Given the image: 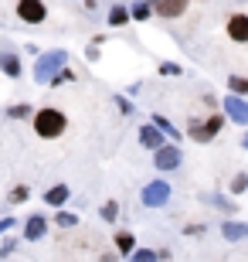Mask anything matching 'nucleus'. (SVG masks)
<instances>
[{"mask_svg": "<svg viewBox=\"0 0 248 262\" xmlns=\"http://www.w3.org/2000/svg\"><path fill=\"white\" fill-rule=\"evenodd\" d=\"M224 34H228L235 45H248V14H231L228 20H224Z\"/></svg>", "mask_w": 248, "mask_h": 262, "instance_id": "10", "label": "nucleus"}, {"mask_svg": "<svg viewBox=\"0 0 248 262\" xmlns=\"http://www.w3.org/2000/svg\"><path fill=\"white\" fill-rule=\"evenodd\" d=\"M10 225H17L14 218H10V214H7V218H0V235H4V232H10Z\"/></svg>", "mask_w": 248, "mask_h": 262, "instance_id": "30", "label": "nucleus"}, {"mask_svg": "<svg viewBox=\"0 0 248 262\" xmlns=\"http://www.w3.org/2000/svg\"><path fill=\"white\" fill-rule=\"evenodd\" d=\"M28 198H31V187H28V184H17L14 191H10V198H7V201H10V204H24Z\"/></svg>", "mask_w": 248, "mask_h": 262, "instance_id": "24", "label": "nucleus"}, {"mask_svg": "<svg viewBox=\"0 0 248 262\" xmlns=\"http://www.w3.org/2000/svg\"><path fill=\"white\" fill-rule=\"evenodd\" d=\"M184 164V154L177 143H163L160 150H153V167L156 170H177Z\"/></svg>", "mask_w": 248, "mask_h": 262, "instance_id": "5", "label": "nucleus"}, {"mask_svg": "<svg viewBox=\"0 0 248 262\" xmlns=\"http://www.w3.org/2000/svg\"><path fill=\"white\" fill-rule=\"evenodd\" d=\"M31 119H34V133H38L41 140H58V136L68 129V116L61 113V109H55V106L38 109Z\"/></svg>", "mask_w": 248, "mask_h": 262, "instance_id": "1", "label": "nucleus"}, {"mask_svg": "<svg viewBox=\"0 0 248 262\" xmlns=\"http://www.w3.org/2000/svg\"><path fill=\"white\" fill-rule=\"evenodd\" d=\"M221 106H224V116H228L231 123L248 126V99H245V96H235V92H228Z\"/></svg>", "mask_w": 248, "mask_h": 262, "instance_id": "7", "label": "nucleus"}, {"mask_svg": "<svg viewBox=\"0 0 248 262\" xmlns=\"http://www.w3.org/2000/svg\"><path fill=\"white\" fill-rule=\"evenodd\" d=\"M61 82H75V72H72V68H61V72H58V75L55 78H51V85H61Z\"/></svg>", "mask_w": 248, "mask_h": 262, "instance_id": "26", "label": "nucleus"}, {"mask_svg": "<svg viewBox=\"0 0 248 262\" xmlns=\"http://www.w3.org/2000/svg\"><path fill=\"white\" fill-rule=\"evenodd\" d=\"M44 232H48V218H44V214H31L28 222H24V238H28V242L44 238Z\"/></svg>", "mask_w": 248, "mask_h": 262, "instance_id": "11", "label": "nucleus"}, {"mask_svg": "<svg viewBox=\"0 0 248 262\" xmlns=\"http://www.w3.org/2000/svg\"><path fill=\"white\" fill-rule=\"evenodd\" d=\"M221 235H224V242H245V238H248V225L231 218V222L221 225Z\"/></svg>", "mask_w": 248, "mask_h": 262, "instance_id": "13", "label": "nucleus"}, {"mask_svg": "<svg viewBox=\"0 0 248 262\" xmlns=\"http://www.w3.org/2000/svg\"><path fill=\"white\" fill-rule=\"evenodd\" d=\"M241 146H245V150H248V129H245V136H241Z\"/></svg>", "mask_w": 248, "mask_h": 262, "instance_id": "32", "label": "nucleus"}, {"mask_svg": "<svg viewBox=\"0 0 248 262\" xmlns=\"http://www.w3.org/2000/svg\"><path fill=\"white\" fill-rule=\"evenodd\" d=\"M14 245H17V242H14V238H10V235H7V238L0 242V259H7V255L14 252Z\"/></svg>", "mask_w": 248, "mask_h": 262, "instance_id": "29", "label": "nucleus"}, {"mask_svg": "<svg viewBox=\"0 0 248 262\" xmlns=\"http://www.w3.org/2000/svg\"><path fill=\"white\" fill-rule=\"evenodd\" d=\"M17 17L24 24H44L48 20V4L44 0H17Z\"/></svg>", "mask_w": 248, "mask_h": 262, "instance_id": "4", "label": "nucleus"}, {"mask_svg": "<svg viewBox=\"0 0 248 262\" xmlns=\"http://www.w3.org/2000/svg\"><path fill=\"white\" fill-rule=\"evenodd\" d=\"M116 249H119L123 255H129V252H133V249H136L133 232H119V235H116Z\"/></svg>", "mask_w": 248, "mask_h": 262, "instance_id": "18", "label": "nucleus"}, {"mask_svg": "<svg viewBox=\"0 0 248 262\" xmlns=\"http://www.w3.org/2000/svg\"><path fill=\"white\" fill-rule=\"evenodd\" d=\"M140 143H143L146 150H160V146L167 143V136H163L160 129L150 123V126H140Z\"/></svg>", "mask_w": 248, "mask_h": 262, "instance_id": "12", "label": "nucleus"}, {"mask_svg": "<svg viewBox=\"0 0 248 262\" xmlns=\"http://www.w3.org/2000/svg\"><path fill=\"white\" fill-rule=\"evenodd\" d=\"M153 126L160 129L163 136H170L173 143H177V140H181V129L173 126V123H170V119H167V116H160V113H153Z\"/></svg>", "mask_w": 248, "mask_h": 262, "instance_id": "16", "label": "nucleus"}, {"mask_svg": "<svg viewBox=\"0 0 248 262\" xmlns=\"http://www.w3.org/2000/svg\"><path fill=\"white\" fill-rule=\"evenodd\" d=\"M105 20H109V28H123V24H129V7H123V4L116 0L112 10L105 14Z\"/></svg>", "mask_w": 248, "mask_h": 262, "instance_id": "15", "label": "nucleus"}, {"mask_svg": "<svg viewBox=\"0 0 248 262\" xmlns=\"http://www.w3.org/2000/svg\"><path fill=\"white\" fill-rule=\"evenodd\" d=\"M0 72H4L7 78H20V75H24V65H20V55H17L14 48H10L7 41L0 45Z\"/></svg>", "mask_w": 248, "mask_h": 262, "instance_id": "9", "label": "nucleus"}, {"mask_svg": "<svg viewBox=\"0 0 248 262\" xmlns=\"http://www.w3.org/2000/svg\"><path fill=\"white\" fill-rule=\"evenodd\" d=\"M150 7L156 17H167V20H177L187 14V7H191V0H150Z\"/></svg>", "mask_w": 248, "mask_h": 262, "instance_id": "8", "label": "nucleus"}, {"mask_svg": "<svg viewBox=\"0 0 248 262\" xmlns=\"http://www.w3.org/2000/svg\"><path fill=\"white\" fill-rule=\"evenodd\" d=\"M150 17H153L150 0H136V4H129V20H150Z\"/></svg>", "mask_w": 248, "mask_h": 262, "instance_id": "17", "label": "nucleus"}, {"mask_svg": "<svg viewBox=\"0 0 248 262\" xmlns=\"http://www.w3.org/2000/svg\"><path fill=\"white\" fill-rule=\"evenodd\" d=\"M221 129H224V116H218V113H214V116H208V119H191L187 133H191L197 143H211Z\"/></svg>", "mask_w": 248, "mask_h": 262, "instance_id": "3", "label": "nucleus"}, {"mask_svg": "<svg viewBox=\"0 0 248 262\" xmlns=\"http://www.w3.org/2000/svg\"><path fill=\"white\" fill-rule=\"evenodd\" d=\"M68 65V51L65 48H51V51H41L38 61H34V82L38 85H51V78Z\"/></svg>", "mask_w": 248, "mask_h": 262, "instance_id": "2", "label": "nucleus"}, {"mask_svg": "<svg viewBox=\"0 0 248 262\" xmlns=\"http://www.w3.org/2000/svg\"><path fill=\"white\" fill-rule=\"evenodd\" d=\"M116 109L129 116V113H133V102H129V99H126V96H116Z\"/></svg>", "mask_w": 248, "mask_h": 262, "instance_id": "28", "label": "nucleus"}, {"mask_svg": "<svg viewBox=\"0 0 248 262\" xmlns=\"http://www.w3.org/2000/svg\"><path fill=\"white\" fill-rule=\"evenodd\" d=\"M129 262H156V249H133Z\"/></svg>", "mask_w": 248, "mask_h": 262, "instance_id": "21", "label": "nucleus"}, {"mask_svg": "<svg viewBox=\"0 0 248 262\" xmlns=\"http://www.w3.org/2000/svg\"><path fill=\"white\" fill-rule=\"evenodd\" d=\"M181 72H184V68L177 65V61H163V65H160V75H181Z\"/></svg>", "mask_w": 248, "mask_h": 262, "instance_id": "27", "label": "nucleus"}, {"mask_svg": "<svg viewBox=\"0 0 248 262\" xmlns=\"http://www.w3.org/2000/svg\"><path fill=\"white\" fill-rule=\"evenodd\" d=\"M140 201H143L146 208H163V204L170 201V184H167V181H150V184H143Z\"/></svg>", "mask_w": 248, "mask_h": 262, "instance_id": "6", "label": "nucleus"}, {"mask_svg": "<svg viewBox=\"0 0 248 262\" xmlns=\"http://www.w3.org/2000/svg\"><path fill=\"white\" fill-rule=\"evenodd\" d=\"M99 214H102V222H109V225H112L116 218H119V204H116V201H105L102 208H99Z\"/></svg>", "mask_w": 248, "mask_h": 262, "instance_id": "23", "label": "nucleus"}, {"mask_svg": "<svg viewBox=\"0 0 248 262\" xmlns=\"http://www.w3.org/2000/svg\"><path fill=\"white\" fill-rule=\"evenodd\" d=\"M119 4H123V0H119Z\"/></svg>", "mask_w": 248, "mask_h": 262, "instance_id": "33", "label": "nucleus"}, {"mask_svg": "<svg viewBox=\"0 0 248 262\" xmlns=\"http://www.w3.org/2000/svg\"><path fill=\"white\" fill-rule=\"evenodd\" d=\"M34 116V109L28 106V102H17V106H7V119H28Z\"/></svg>", "mask_w": 248, "mask_h": 262, "instance_id": "19", "label": "nucleus"}, {"mask_svg": "<svg viewBox=\"0 0 248 262\" xmlns=\"http://www.w3.org/2000/svg\"><path fill=\"white\" fill-rule=\"evenodd\" d=\"M55 225H58V228H75V225H78V218H75L72 211H61V208H58V214H55Z\"/></svg>", "mask_w": 248, "mask_h": 262, "instance_id": "22", "label": "nucleus"}, {"mask_svg": "<svg viewBox=\"0 0 248 262\" xmlns=\"http://www.w3.org/2000/svg\"><path fill=\"white\" fill-rule=\"evenodd\" d=\"M72 198V191H68V184H55V187H48L44 191V201L51 204V208H61V204Z\"/></svg>", "mask_w": 248, "mask_h": 262, "instance_id": "14", "label": "nucleus"}, {"mask_svg": "<svg viewBox=\"0 0 248 262\" xmlns=\"http://www.w3.org/2000/svg\"><path fill=\"white\" fill-rule=\"evenodd\" d=\"M248 191V174H235L231 177V194H245Z\"/></svg>", "mask_w": 248, "mask_h": 262, "instance_id": "25", "label": "nucleus"}, {"mask_svg": "<svg viewBox=\"0 0 248 262\" xmlns=\"http://www.w3.org/2000/svg\"><path fill=\"white\" fill-rule=\"evenodd\" d=\"M184 232H187V235H200V232H204V225H187Z\"/></svg>", "mask_w": 248, "mask_h": 262, "instance_id": "31", "label": "nucleus"}, {"mask_svg": "<svg viewBox=\"0 0 248 262\" xmlns=\"http://www.w3.org/2000/svg\"><path fill=\"white\" fill-rule=\"evenodd\" d=\"M228 89L235 92V96H248V78L245 75H231L228 78Z\"/></svg>", "mask_w": 248, "mask_h": 262, "instance_id": "20", "label": "nucleus"}]
</instances>
